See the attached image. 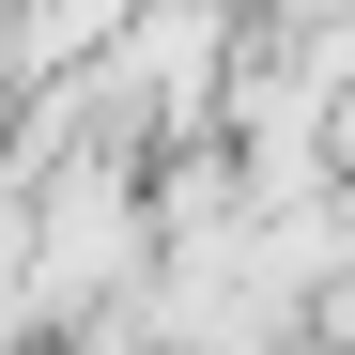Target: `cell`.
I'll use <instances>...</instances> for the list:
<instances>
[{
    "instance_id": "6da1fadb",
    "label": "cell",
    "mask_w": 355,
    "mask_h": 355,
    "mask_svg": "<svg viewBox=\"0 0 355 355\" xmlns=\"http://www.w3.org/2000/svg\"><path fill=\"white\" fill-rule=\"evenodd\" d=\"M16 232H31V293H46V324H108V309L139 293L155 201H139V186H124L108 155H78V170H62V186H46Z\"/></svg>"
},
{
    "instance_id": "7a4b0ae2",
    "label": "cell",
    "mask_w": 355,
    "mask_h": 355,
    "mask_svg": "<svg viewBox=\"0 0 355 355\" xmlns=\"http://www.w3.org/2000/svg\"><path fill=\"white\" fill-rule=\"evenodd\" d=\"M139 0H16V62H93Z\"/></svg>"
},
{
    "instance_id": "3957f363",
    "label": "cell",
    "mask_w": 355,
    "mask_h": 355,
    "mask_svg": "<svg viewBox=\"0 0 355 355\" xmlns=\"http://www.w3.org/2000/svg\"><path fill=\"white\" fill-rule=\"evenodd\" d=\"M278 355H293V340H278Z\"/></svg>"
}]
</instances>
